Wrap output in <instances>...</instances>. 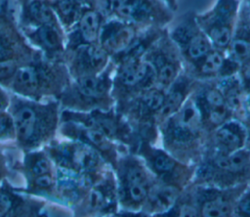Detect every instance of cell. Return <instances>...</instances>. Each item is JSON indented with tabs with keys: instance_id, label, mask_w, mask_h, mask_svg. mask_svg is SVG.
Wrapping results in <instances>:
<instances>
[{
	"instance_id": "d590c367",
	"label": "cell",
	"mask_w": 250,
	"mask_h": 217,
	"mask_svg": "<svg viewBox=\"0 0 250 217\" xmlns=\"http://www.w3.org/2000/svg\"><path fill=\"white\" fill-rule=\"evenodd\" d=\"M242 114L250 120V91L244 95L242 103Z\"/></svg>"
},
{
	"instance_id": "603a6c76",
	"label": "cell",
	"mask_w": 250,
	"mask_h": 217,
	"mask_svg": "<svg viewBox=\"0 0 250 217\" xmlns=\"http://www.w3.org/2000/svg\"><path fill=\"white\" fill-rule=\"evenodd\" d=\"M127 186L130 197L136 202L145 200L148 195V186L146 174L138 167L131 168L127 173Z\"/></svg>"
},
{
	"instance_id": "4316f807",
	"label": "cell",
	"mask_w": 250,
	"mask_h": 217,
	"mask_svg": "<svg viewBox=\"0 0 250 217\" xmlns=\"http://www.w3.org/2000/svg\"><path fill=\"white\" fill-rule=\"evenodd\" d=\"M177 161L165 152H157L152 157V166L155 171L162 174H172L176 170Z\"/></svg>"
},
{
	"instance_id": "9a60e30c",
	"label": "cell",
	"mask_w": 250,
	"mask_h": 217,
	"mask_svg": "<svg viewBox=\"0 0 250 217\" xmlns=\"http://www.w3.org/2000/svg\"><path fill=\"white\" fill-rule=\"evenodd\" d=\"M234 204L229 195L214 194L204 195L197 208L201 217H232Z\"/></svg>"
},
{
	"instance_id": "4fadbf2b",
	"label": "cell",
	"mask_w": 250,
	"mask_h": 217,
	"mask_svg": "<svg viewBox=\"0 0 250 217\" xmlns=\"http://www.w3.org/2000/svg\"><path fill=\"white\" fill-rule=\"evenodd\" d=\"M250 167V152L244 148L230 153H217L212 159L211 168L222 175H238Z\"/></svg>"
},
{
	"instance_id": "277c9868",
	"label": "cell",
	"mask_w": 250,
	"mask_h": 217,
	"mask_svg": "<svg viewBox=\"0 0 250 217\" xmlns=\"http://www.w3.org/2000/svg\"><path fill=\"white\" fill-rule=\"evenodd\" d=\"M170 39L186 61L192 65L199 62L214 48L194 18L179 23L172 30Z\"/></svg>"
},
{
	"instance_id": "44dd1931",
	"label": "cell",
	"mask_w": 250,
	"mask_h": 217,
	"mask_svg": "<svg viewBox=\"0 0 250 217\" xmlns=\"http://www.w3.org/2000/svg\"><path fill=\"white\" fill-rule=\"evenodd\" d=\"M49 2L58 19L67 26L76 24L83 11H85L76 0H49Z\"/></svg>"
},
{
	"instance_id": "ac0fdd59",
	"label": "cell",
	"mask_w": 250,
	"mask_h": 217,
	"mask_svg": "<svg viewBox=\"0 0 250 217\" xmlns=\"http://www.w3.org/2000/svg\"><path fill=\"white\" fill-rule=\"evenodd\" d=\"M25 15L36 25L55 24L57 25L58 17L52 8L49 0H29L23 6Z\"/></svg>"
},
{
	"instance_id": "d6a6232c",
	"label": "cell",
	"mask_w": 250,
	"mask_h": 217,
	"mask_svg": "<svg viewBox=\"0 0 250 217\" xmlns=\"http://www.w3.org/2000/svg\"><path fill=\"white\" fill-rule=\"evenodd\" d=\"M90 202L94 208H99L104 203V195L98 190H93L90 194Z\"/></svg>"
},
{
	"instance_id": "8fae6325",
	"label": "cell",
	"mask_w": 250,
	"mask_h": 217,
	"mask_svg": "<svg viewBox=\"0 0 250 217\" xmlns=\"http://www.w3.org/2000/svg\"><path fill=\"white\" fill-rule=\"evenodd\" d=\"M102 13L96 9H87L83 11L74 31L73 47L80 45L99 44L101 26L103 23Z\"/></svg>"
},
{
	"instance_id": "484cf974",
	"label": "cell",
	"mask_w": 250,
	"mask_h": 217,
	"mask_svg": "<svg viewBox=\"0 0 250 217\" xmlns=\"http://www.w3.org/2000/svg\"><path fill=\"white\" fill-rule=\"evenodd\" d=\"M165 95V91L159 87L149 88L142 95L141 104L146 111L158 113L164 104Z\"/></svg>"
},
{
	"instance_id": "9c48e42d",
	"label": "cell",
	"mask_w": 250,
	"mask_h": 217,
	"mask_svg": "<svg viewBox=\"0 0 250 217\" xmlns=\"http://www.w3.org/2000/svg\"><path fill=\"white\" fill-rule=\"evenodd\" d=\"M247 137L245 125L235 119L227 120L213 133V141L219 153H230L243 149Z\"/></svg>"
},
{
	"instance_id": "d4e9b609",
	"label": "cell",
	"mask_w": 250,
	"mask_h": 217,
	"mask_svg": "<svg viewBox=\"0 0 250 217\" xmlns=\"http://www.w3.org/2000/svg\"><path fill=\"white\" fill-rule=\"evenodd\" d=\"M77 89L86 98H99L105 91V83L95 74L82 75L77 81Z\"/></svg>"
},
{
	"instance_id": "8d00e7d4",
	"label": "cell",
	"mask_w": 250,
	"mask_h": 217,
	"mask_svg": "<svg viewBox=\"0 0 250 217\" xmlns=\"http://www.w3.org/2000/svg\"><path fill=\"white\" fill-rule=\"evenodd\" d=\"M241 69H242V78H243V80L248 85H250V63L247 65H245L244 67H242Z\"/></svg>"
},
{
	"instance_id": "7c38bea8",
	"label": "cell",
	"mask_w": 250,
	"mask_h": 217,
	"mask_svg": "<svg viewBox=\"0 0 250 217\" xmlns=\"http://www.w3.org/2000/svg\"><path fill=\"white\" fill-rule=\"evenodd\" d=\"M108 58V53L100 44L80 45L74 48L73 64L82 70V75L94 74L102 69Z\"/></svg>"
},
{
	"instance_id": "7a4b0ae2",
	"label": "cell",
	"mask_w": 250,
	"mask_h": 217,
	"mask_svg": "<svg viewBox=\"0 0 250 217\" xmlns=\"http://www.w3.org/2000/svg\"><path fill=\"white\" fill-rule=\"evenodd\" d=\"M167 140L177 146H189L195 143L203 129V115L195 95H190L182 108L165 120Z\"/></svg>"
},
{
	"instance_id": "8992f818",
	"label": "cell",
	"mask_w": 250,
	"mask_h": 217,
	"mask_svg": "<svg viewBox=\"0 0 250 217\" xmlns=\"http://www.w3.org/2000/svg\"><path fill=\"white\" fill-rule=\"evenodd\" d=\"M133 23L118 18L109 19L102 23L99 44L109 54L119 55L125 51L136 38Z\"/></svg>"
},
{
	"instance_id": "ba28073f",
	"label": "cell",
	"mask_w": 250,
	"mask_h": 217,
	"mask_svg": "<svg viewBox=\"0 0 250 217\" xmlns=\"http://www.w3.org/2000/svg\"><path fill=\"white\" fill-rule=\"evenodd\" d=\"M227 57L244 67L250 63V9H240L239 17L234 28L231 41L225 51Z\"/></svg>"
},
{
	"instance_id": "e0dca14e",
	"label": "cell",
	"mask_w": 250,
	"mask_h": 217,
	"mask_svg": "<svg viewBox=\"0 0 250 217\" xmlns=\"http://www.w3.org/2000/svg\"><path fill=\"white\" fill-rule=\"evenodd\" d=\"M39 46L49 54H58L62 51V38L55 24L37 25L36 29L30 34Z\"/></svg>"
},
{
	"instance_id": "e575fe53",
	"label": "cell",
	"mask_w": 250,
	"mask_h": 217,
	"mask_svg": "<svg viewBox=\"0 0 250 217\" xmlns=\"http://www.w3.org/2000/svg\"><path fill=\"white\" fill-rule=\"evenodd\" d=\"M35 184L41 188H48L52 184V178L48 174L37 176Z\"/></svg>"
},
{
	"instance_id": "4dcf8cb0",
	"label": "cell",
	"mask_w": 250,
	"mask_h": 217,
	"mask_svg": "<svg viewBox=\"0 0 250 217\" xmlns=\"http://www.w3.org/2000/svg\"><path fill=\"white\" fill-rule=\"evenodd\" d=\"M177 217H201L198 208L189 203H184L180 206Z\"/></svg>"
},
{
	"instance_id": "30bf717a",
	"label": "cell",
	"mask_w": 250,
	"mask_h": 217,
	"mask_svg": "<svg viewBox=\"0 0 250 217\" xmlns=\"http://www.w3.org/2000/svg\"><path fill=\"white\" fill-rule=\"evenodd\" d=\"M119 81L127 87H144L146 90L156 83V73L152 65L145 58L127 61L121 64L118 72Z\"/></svg>"
},
{
	"instance_id": "3957f363",
	"label": "cell",
	"mask_w": 250,
	"mask_h": 217,
	"mask_svg": "<svg viewBox=\"0 0 250 217\" xmlns=\"http://www.w3.org/2000/svg\"><path fill=\"white\" fill-rule=\"evenodd\" d=\"M110 12L120 20L137 24L169 22L172 10L163 0H111Z\"/></svg>"
},
{
	"instance_id": "ffe728a7",
	"label": "cell",
	"mask_w": 250,
	"mask_h": 217,
	"mask_svg": "<svg viewBox=\"0 0 250 217\" xmlns=\"http://www.w3.org/2000/svg\"><path fill=\"white\" fill-rule=\"evenodd\" d=\"M148 202L155 212H168L175 205L178 198V190L173 186H159L148 192Z\"/></svg>"
},
{
	"instance_id": "7402d4cb",
	"label": "cell",
	"mask_w": 250,
	"mask_h": 217,
	"mask_svg": "<svg viewBox=\"0 0 250 217\" xmlns=\"http://www.w3.org/2000/svg\"><path fill=\"white\" fill-rule=\"evenodd\" d=\"M227 60L224 51L213 48L199 62L194 64V67L200 75L215 76L220 75Z\"/></svg>"
},
{
	"instance_id": "5bb4252c",
	"label": "cell",
	"mask_w": 250,
	"mask_h": 217,
	"mask_svg": "<svg viewBox=\"0 0 250 217\" xmlns=\"http://www.w3.org/2000/svg\"><path fill=\"white\" fill-rule=\"evenodd\" d=\"M188 94L189 81L185 76L180 75L167 90L164 104L158 112L160 118L166 120L176 113L188 98Z\"/></svg>"
},
{
	"instance_id": "52a82bcc",
	"label": "cell",
	"mask_w": 250,
	"mask_h": 217,
	"mask_svg": "<svg viewBox=\"0 0 250 217\" xmlns=\"http://www.w3.org/2000/svg\"><path fill=\"white\" fill-rule=\"evenodd\" d=\"M195 98L202 111L204 125H208L215 130L229 119L231 111L226 103L223 93L217 86L203 89V91L195 95Z\"/></svg>"
},
{
	"instance_id": "2e32d148",
	"label": "cell",
	"mask_w": 250,
	"mask_h": 217,
	"mask_svg": "<svg viewBox=\"0 0 250 217\" xmlns=\"http://www.w3.org/2000/svg\"><path fill=\"white\" fill-rule=\"evenodd\" d=\"M13 123L19 138L22 141H29L37 132L39 120L36 111L32 108L22 106L15 111Z\"/></svg>"
},
{
	"instance_id": "f1b7e54d",
	"label": "cell",
	"mask_w": 250,
	"mask_h": 217,
	"mask_svg": "<svg viewBox=\"0 0 250 217\" xmlns=\"http://www.w3.org/2000/svg\"><path fill=\"white\" fill-rule=\"evenodd\" d=\"M232 217H250V189L235 201Z\"/></svg>"
},
{
	"instance_id": "83f0119b",
	"label": "cell",
	"mask_w": 250,
	"mask_h": 217,
	"mask_svg": "<svg viewBox=\"0 0 250 217\" xmlns=\"http://www.w3.org/2000/svg\"><path fill=\"white\" fill-rule=\"evenodd\" d=\"M58 184L63 189H72L80 183V177L69 169L58 170Z\"/></svg>"
},
{
	"instance_id": "1f68e13d",
	"label": "cell",
	"mask_w": 250,
	"mask_h": 217,
	"mask_svg": "<svg viewBox=\"0 0 250 217\" xmlns=\"http://www.w3.org/2000/svg\"><path fill=\"white\" fill-rule=\"evenodd\" d=\"M49 162L44 159V158H41V159H38L35 164L33 165L32 167V171L35 175L37 176H40V175H44V174H47L48 171H49Z\"/></svg>"
},
{
	"instance_id": "f35d334b",
	"label": "cell",
	"mask_w": 250,
	"mask_h": 217,
	"mask_svg": "<svg viewBox=\"0 0 250 217\" xmlns=\"http://www.w3.org/2000/svg\"><path fill=\"white\" fill-rule=\"evenodd\" d=\"M21 1V5H22V7L25 5V4H27V2L29 1V0H20Z\"/></svg>"
},
{
	"instance_id": "74e56055",
	"label": "cell",
	"mask_w": 250,
	"mask_h": 217,
	"mask_svg": "<svg viewBox=\"0 0 250 217\" xmlns=\"http://www.w3.org/2000/svg\"><path fill=\"white\" fill-rule=\"evenodd\" d=\"M166 5L170 8V10L172 11H175L177 9V6H178V0H163Z\"/></svg>"
},
{
	"instance_id": "6da1fadb",
	"label": "cell",
	"mask_w": 250,
	"mask_h": 217,
	"mask_svg": "<svg viewBox=\"0 0 250 217\" xmlns=\"http://www.w3.org/2000/svg\"><path fill=\"white\" fill-rule=\"evenodd\" d=\"M241 0H217L207 12L194 17L214 48L226 51L233 36Z\"/></svg>"
},
{
	"instance_id": "d6986e66",
	"label": "cell",
	"mask_w": 250,
	"mask_h": 217,
	"mask_svg": "<svg viewBox=\"0 0 250 217\" xmlns=\"http://www.w3.org/2000/svg\"><path fill=\"white\" fill-rule=\"evenodd\" d=\"M42 68L36 65H23L16 69L13 75L15 87L25 93H34L40 86Z\"/></svg>"
},
{
	"instance_id": "cb8c5ba5",
	"label": "cell",
	"mask_w": 250,
	"mask_h": 217,
	"mask_svg": "<svg viewBox=\"0 0 250 217\" xmlns=\"http://www.w3.org/2000/svg\"><path fill=\"white\" fill-rule=\"evenodd\" d=\"M72 162L80 169L89 170L99 163V154L90 145L85 143L74 144L70 152Z\"/></svg>"
},
{
	"instance_id": "836d02e7",
	"label": "cell",
	"mask_w": 250,
	"mask_h": 217,
	"mask_svg": "<svg viewBox=\"0 0 250 217\" xmlns=\"http://www.w3.org/2000/svg\"><path fill=\"white\" fill-rule=\"evenodd\" d=\"M12 204V201L10 197L7 195L0 193V217H2L4 214L8 212Z\"/></svg>"
},
{
	"instance_id": "5b68a950",
	"label": "cell",
	"mask_w": 250,
	"mask_h": 217,
	"mask_svg": "<svg viewBox=\"0 0 250 217\" xmlns=\"http://www.w3.org/2000/svg\"><path fill=\"white\" fill-rule=\"evenodd\" d=\"M177 47L172 42L157 39L145 55L154 67L156 73V84L166 91L181 75V60Z\"/></svg>"
},
{
	"instance_id": "f546056e",
	"label": "cell",
	"mask_w": 250,
	"mask_h": 217,
	"mask_svg": "<svg viewBox=\"0 0 250 217\" xmlns=\"http://www.w3.org/2000/svg\"><path fill=\"white\" fill-rule=\"evenodd\" d=\"M85 136L87 140H89V142L94 146H96L97 148L104 149V150L109 148L108 137L96 128L87 129L85 131Z\"/></svg>"
}]
</instances>
